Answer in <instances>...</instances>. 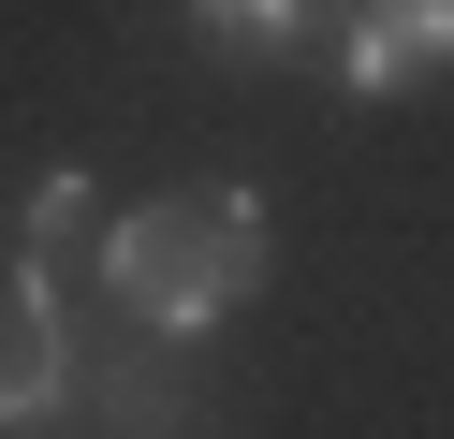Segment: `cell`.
I'll return each instance as SVG.
<instances>
[{"label":"cell","instance_id":"cell-1","mask_svg":"<svg viewBox=\"0 0 454 439\" xmlns=\"http://www.w3.org/2000/svg\"><path fill=\"white\" fill-rule=\"evenodd\" d=\"M103 293H118L161 351L220 337V322L264 293V205L249 191H161V205H132V220H103Z\"/></svg>","mask_w":454,"mask_h":439},{"label":"cell","instance_id":"cell-3","mask_svg":"<svg viewBox=\"0 0 454 439\" xmlns=\"http://www.w3.org/2000/svg\"><path fill=\"white\" fill-rule=\"evenodd\" d=\"M74 278H103V191H89V161L44 176V191H30V234H15V293L59 308Z\"/></svg>","mask_w":454,"mask_h":439},{"label":"cell","instance_id":"cell-4","mask_svg":"<svg viewBox=\"0 0 454 439\" xmlns=\"http://www.w3.org/2000/svg\"><path fill=\"white\" fill-rule=\"evenodd\" d=\"M454 59V0H381V15H352V44H337V88L352 103H395V88H425Z\"/></svg>","mask_w":454,"mask_h":439},{"label":"cell","instance_id":"cell-5","mask_svg":"<svg viewBox=\"0 0 454 439\" xmlns=\"http://www.w3.org/2000/svg\"><path fill=\"white\" fill-rule=\"evenodd\" d=\"M308 15H323V0H191V29H206V44L235 59V74L294 59V44H308Z\"/></svg>","mask_w":454,"mask_h":439},{"label":"cell","instance_id":"cell-2","mask_svg":"<svg viewBox=\"0 0 454 439\" xmlns=\"http://www.w3.org/2000/svg\"><path fill=\"white\" fill-rule=\"evenodd\" d=\"M59 396H74V337H59V308L0 278V439H44V425H59Z\"/></svg>","mask_w":454,"mask_h":439}]
</instances>
